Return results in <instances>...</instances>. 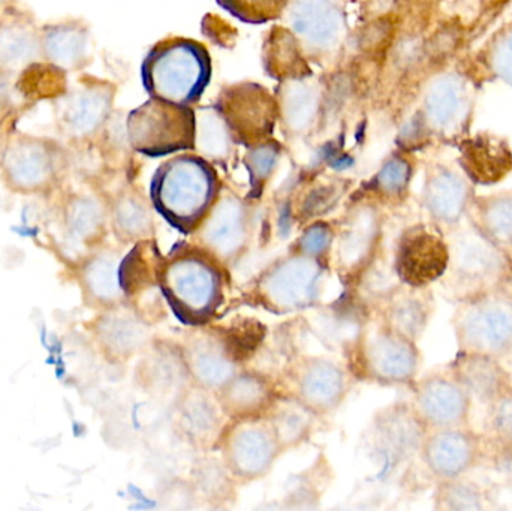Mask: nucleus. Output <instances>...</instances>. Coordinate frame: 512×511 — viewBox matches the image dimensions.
Instances as JSON below:
<instances>
[{
    "label": "nucleus",
    "instance_id": "nucleus-12",
    "mask_svg": "<svg viewBox=\"0 0 512 511\" xmlns=\"http://www.w3.org/2000/svg\"><path fill=\"white\" fill-rule=\"evenodd\" d=\"M216 450L240 486L267 477L283 453L264 417L228 422Z\"/></svg>",
    "mask_w": 512,
    "mask_h": 511
},
{
    "label": "nucleus",
    "instance_id": "nucleus-47",
    "mask_svg": "<svg viewBox=\"0 0 512 511\" xmlns=\"http://www.w3.org/2000/svg\"><path fill=\"white\" fill-rule=\"evenodd\" d=\"M12 86H14V78L0 71V110H5L6 105L11 104Z\"/></svg>",
    "mask_w": 512,
    "mask_h": 511
},
{
    "label": "nucleus",
    "instance_id": "nucleus-39",
    "mask_svg": "<svg viewBox=\"0 0 512 511\" xmlns=\"http://www.w3.org/2000/svg\"><path fill=\"white\" fill-rule=\"evenodd\" d=\"M414 177V164L402 155H394L382 164L373 179V189L382 200L397 203L408 195Z\"/></svg>",
    "mask_w": 512,
    "mask_h": 511
},
{
    "label": "nucleus",
    "instance_id": "nucleus-28",
    "mask_svg": "<svg viewBox=\"0 0 512 511\" xmlns=\"http://www.w3.org/2000/svg\"><path fill=\"white\" fill-rule=\"evenodd\" d=\"M445 368L469 393L474 404L478 402L484 407L512 386L510 368L490 354L457 351V356Z\"/></svg>",
    "mask_w": 512,
    "mask_h": 511
},
{
    "label": "nucleus",
    "instance_id": "nucleus-1",
    "mask_svg": "<svg viewBox=\"0 0 512 511\" xmlns=\"http://www.w3.org/2000/svg\"><path fill=\"white\" fill-rule=\"evenodd\" d=\"M450 263L441 287L457 303L496 288L512 287V260L471 222L448 234Z\"/></svg>",
    "mask_w": 512,
    "mask_h": 511
},
{
    "label": "nucleus",
    "instance_id": "nucleus-35",
    "mask_svg": "<svg viewBox=\"0 0 512 511\" xmlns=\"http://www.w3.org/2000/svg\"><path fill=\"white\" fill-rule=\"evenodd\" d=\"M192 486L197 492L200 503L212 507L227 506L236 500L239 483L228 470L221 456L203 455L192 465Z\"/></svg>",
    "mask_w": 512,
    "mask_h": 511
},
{
    "label": "nucleus",
    "instance_id": "nucleus-18",
    "mask_svg": "<svg viewBox=\"0 0 512 511\" xmlns=\"http://www.w3.org/2000/svg\"><path fill=\"white\" fill-rule=\"evenodd\" d=\"M475 195V185L462 168L445 162L426 168L421 203L430 224L445 236L466 222Z\"/></svg>",
    "mask_w": 512,
    "mask_h": 511
},
{
    "label": "nucleus",
    "instance_id": "nucleus-21",
    "mask_svg": "<svg viewBox=\"0 0 512 511\" xmlns=\"http://www.w3.org/2000/svg\"><path fill=\"white\" fill-rule=\"evenodd\" d=\"M285 14L292 35L309 53L322 56L342 45L346 20L340 0H292Z\"/></svg>",
    "mask_w": 512,
    "mask_h": 511
},
{
    "label": "nucleus",
    "instance_id": "nucleus-23",
    "mask_svg": "<svg viewBox=\"0 0 512 511\" xmlns=\"http://www.w3.org/2000/svg\"><path fill=\"white\" fill-rule=\"evenodd\" d=\"M174 426L192 449L209 453L218 447L227 416L213 390L191 383L174 401Z\"/></svg>",
    "mask_w": 512,
    "mask_h": 511
},
{
    "label": "nucleus",
    "instance_id": "nucleus-16",
    "mask_svg": "<svg viewBox=\"0 0 512 511\" xmlns=\"http://www.w3.org/2000/svg\"><path fill=\"white\" fill-rule=\"evenodd\" d=\"M418 456L435 482L468 476L489 459L483 434L471 425L430 429Z\"/></svg>",
    "mask_w": 512,
    "mask_h": 511
},
{
    "label": "nucleus",
    "instance_id": "nucleus-30",
    "mask_svg": "<svg viewBox=\"0 0 512 511\" xmlns=\"http://www.w3.org/2000/svg\"><path fill=\"white\" fill-rule=\"evenodd\" d=\"M276 386L267 375L251 369H239L216 392L228 422L261 419L277 395Z\"/></svg>",
    "mask_w": 512,
    "mask_h": 511
},
{
    "label": "nucleus",
    "instance_id": "nucleus-15",
    "mask_svg": "<svg viewBox=\"0 0 512 511\" xmlns=\"http://www.w3.org/2000/svg\"><path fill=\"white\" fill-rule=\"evenodd\" d=\"M68 158V147L60 138L12 132L3 147V174L14 186L39 188L60 173Z\"/></svg>",
    "mask_w": 512,
    "mask_h": 511
},
{
    "label": "nucleus",
    "instance_id": "nucleus-43",
    "mask_svg": "<svg viewBox=\"0 0 512 511\" xmlns=\"http://www.w3.org/2000/svg\"><path fill=\"white\" fill-rule=\"evenodd\" d=\"M219 5L248 23H264L282 15L288 0H219Z\"/></svg>",
    "mask_w": 512,
    "mask_h": 511
},
{
    "label": "nucleus",
    "instance_id": "nucleus-48",
    "mask_svg": "<svg viewBox=\"0 0 512 511\" xmlns=\"http://www.w3.org/2000/svg\"><path fill=\"white\" fill-rule=\"evenodd\" d=\"M502 362H504L508 368L512 369V341L510 347H508L507 353H505V356L502 357Z\"/></svg>",
    "mask_w": 512,
    "mask_h": 511
},
{
    "label": "nucleus",
    "instance_id": "nucleus-19",
    "mask_svg": "<svg viewBox=\"0 0 512 511\" xmlns=\"http://www.w3.org/2000/svg\"><path fill=\"white\" fill-rule=\"evenodd\" d=\"M409 389L411 405L429 431L471 425L474 401L447 368L429 372Z\"/></svg>",
    "mask_w": 512,
    "mask_h": 511
},
{
    "label": "nucleus",
    "instance_id": "nucleus-11",
    "mask_svg": "<svg viewBox=\"0 0 512 511\" xmlns=\"http://www.w3.org/2000/svg\"><path fill=\"white\" fill-rule=\"evenodd\" d=\"M255 215L252 207L233 192H219L197 227L198 248L222 266L237 263L254 239Z\"/></svg>",
    "mask_w": 512,
    "mask_h": 511
},
{
    "label": "nucleus",
    "instance_id": "nucleus-37",
    "mask_svg": "<svg viewBox=\"0 0 512 511\" xmlns=\"http://www.w3.org/2000/svg\"><path fill=\"white\" fill-rule=\"evenodd\" d=\"M483 434L487 455L496 461L512 462V386L486 405Z\"/></svg>",
    "mask_w": 512,
    "mask_h": 511
},
{
    "label": "nucleus",
    "instance_id": "nucleus-45",
    "mask_svg": "<svg viewBox=\"0 0 512 511\" xmlns=\"http://www.w3.org/2000/svg\"><path fill=\"white\" fill-rule=\"evenodd\" d=\"M339 186H321L316 188L315 191L306 195V200L298 207V218L301 221L309 222L313 219H318L319 216L325 215L336 206L342 192L339 191Z\"/></svg>",
    "mask_w": 512,
    "mask_h": 511
},
{
    "label": "nucleus",
    "instance_id": "nucleus-27",
    "mask_svg": "<svg viewBox=\"0 0 512 511\" xmlns=\"http://www.w3.org/2000/svg\"><path fill=\"white\" fill-rule=\"evenodd\" d=\"M373 431L376 444L384 455L403 462L420 455L429 429L421 422L411 402H397L376 416Z\"/></svg>",
    "mask_w": 512,
    "mask_h": 511
},
{
    "label": "nucleus",
    "instance_id": "nucleus-33",
    "mask_svg": "<svg viewBox=\"0 0 512 511\" xmlns=\"http://www.w3.org/2000/svg\"><path fill=\"white\" fill-rule=\"evenodd\" d=\"M466 221L512 260V189L475 195Z\"/></svg>",
    "mask_w": 512,
    "mask_h": 511
},
{
    "label": "nucleus",
    "instance_id": "nucleus-6",
    "mask_svg": "<svg viewBox=\"0 0 512 511\" xmlns=\"http://www.w3.org/2000/svg\"><path fill=\"white\" fill-rule=\"evenodd\" d=\"M457 351L502 357L512 341V287L496 288L456 303L451 317Z\"/></svg>",
    "mask_w": 512,
    "mask_h": 511
},
{
    "label": "nucleus",
    "instance_id": "nucleus-22",
    "mask_svg": "<svg viewBox=\"0 0 512 511\" xmlns=\"http://www.w3.org/2000/svg\"><path fill=\"white\" fill-rule=\"evenodd\" d=\"M180 345L192 383L218 392L240 369L239 351L225 333L197 330Z\"/></svg>",
    "mask_w": 512,
    "mask_h": 511
},
{
    "label": "nucleus",
    "instance_id": "nucleus-29",
    "mask_svg": "<svg viewBox=\"0 0 512 511\" xmlns=\"http://www.w3.org/2000/svg\"><path fill=\"white\" fill-rule=\"evenodd\" d=\"M140 381L155 399H165L174 404L180 393L192 383L180 345L152 342L144 350Z\"/></svg>",
    "mask_w": 512,
    "mask_h": 511
},
{
    "label": "nucleus",
    "instance_id": "nucleus-41",
    "mask_svg": "<svg viewBox=\"0 0 512 511\" xmlns=\"http://www.w3.org/2000/svg\"><path fill=\"white\" fill-rule=\"evenodd\" d=\"M481 60L490 77L512 87V24L490 39Z\"/></svg>",
    "mask_w": 512,
    "mask_h": 511
},
{
    "label": "nucleus",
    "instance_id": "nucleus-17",
    "mask_svg": "<svg viewBox=\"0 0 512 511\" xmlns=\"http://www.w3.org/2000/svg\"><path fill=\"white\" fill-rule=\"evenodd\" d=\"M450 263L447 236L435 225L414 224L405 228L397 240L394 272L399 282L427 288L439 282Z\"/></svg>",
    "mask_w": 512,
    "mask_h": 511
},
{
    "label": "nucleus",
    "instance_id": "nucleus-8",
    "mask_svg": "<svg viewBox=\"0 0 512 511\" xmlns=\"http://www.w3.org/2000/svg\"><path fill=\"white\" fill-rule=\"evenodd\" d=\"M354 354L355 374L385 387H411L423 363L418 342L388 329L381 321L361 332Z\"/></svg>",
    "mask_w": 512,
    "mask_h": 511
},
{
    "label": "nucleus",
    "instance_id": "nucleus-10",
    "mask_svg": "<svg viewBox=\"0 0 512 511\" xmlns=\"http://www.w3.org/2000/svg\"><path fill=\"white\" fill-rule=\"evenodd\" d=\"M116 86L83 74L56 99V126L60 140L83 144L102 134L113 114Z\"/></svg>",
    "mask_w": 512,
    "mask_h": 511
},
{
    "label": "nucleus",
    "instance_id": "nucleus-14",
    "mask_svg": "<svg viewBox=\"0 0 512 511\" xmlns=\"http://www.w3.org/2000/svg\"><path fill=\"white\" fill-rule=\"evenodd\" d=\"M351 386V372L330 357H300L286 372V393L318 417L330 416L339 410Z\"/></svg>",
    "mask_w": 512,
    "mask_h": 511
},
{
    "label": "nucleus",
    "instance_id": "nucleus-5",
    "mask_svg": "<svg viewBox=\"0 0 512 511\" xmlns=\"http://www.w3.org/2000/svg\"><path fill=\"white\" fill-rule=\"evenodd\" d=\"M327 263L289 251L268 264L252 285L258 305L274 314H294L321 299Z\"/></svg>",
    "mask_w": 512,
    "mask_h": 511
},
{
    "label": "nucleus",
    "instance_id": "nucleus-44",
    "mask_svg": "<svg viewBox=\"0 0 512 511\" xmlns=\"http://www.w3.org/2000/svg\"><path fill=\"white\" fill-rule=\"evenodd\" d=\"M279 161V147L277 144L262 141L249 149L245 158V165L251 174L252 185L255 189L264 188L267 180L273 176Z\"/></svg>",
    "mask_w": 512,
    "mask_h": 511
},
{
    "label": "nucleus",
    "instance_id": "nucleus-42",
    "mask_svg": "<svg viewBox=\"0 0 512 511\" xmlns=\"http://www.w3.org/2000/svg\"><path fill=\"white\" fill-rule=\"evenodd\" d=\"M334 236H336V231H334L333 225L327 224V222H312V224H307L303 233L295 239L289 251L298 252V254L327 263V260L330 261Z\"/></svg>",
    "mask_w": 512,
    "mask_h": 511
},
{
    "label": "nucleus",
    "instance_id": "nucleus-25",
    "mask_svg": "<svg viewBox=\"0 0 512 511\" xmlns=\"http://www.w3.org/2000/svg\"><path fill=\"white\" fill-rule=\"evenodd\" d=\"M42 60L65 74H77L92 60V32L80 17L41 24Z\"/></svg>",
    "mask_w": 512,
    "mask_h": 511
},
{
    "label": "nucleus",
    "instance_id": "nucleus-9",
    "mask_svg": "<svg viewBox=\"0 0 512 511\" xmlns=\"http://www.w3.org/2000/svg\"><path fill=\"white\" fill-rule=\"evenodd\" d=\"M126 137L135 152L150 158L194 149L195 110L149 98L128 114Z\"/></svg>",
    "mask_w": 512,
    "mask_h": 511
},
{
    "label": "nucleus",
    "instance_id": "nucleus-13",
    "mask_svg": "<svg viewBox=\"0 0 512 511\" xmlns=\"http://www.w3.org/2000/svg\"><path fill=\"white\" fill-rule=\"evenodd\" d=\"M334 231L330 261L343 281H357L369 272L381 251L384 237L381 212L375 204H358L346 213Z\"/></svg>",
    "mask_w": 512,
    "mask_h": 511
},
{
    "label": "nucleus",
    "instance_id": "nucleus-20",
    "mask_svg": "<svg viewBox=\"0 0 512 511\" xmlns=\"http://www.w3.org/2000/svg\"><path fill=\"white\" fill-rule=\"evenodd\" d=\"M219 110L234 140L251 147L267 141L273 132L277 102L259 84H237L219 96Z\"/></svg>",
    "mask_w": 512,
    "mask_h": 511
},
{
    "label": "nucleus",
    "instance_id": "nucleus-36",
    "mask_svg": "<svg viewBox=\"0 0 512 511\" xmlns=\"http://www.w3.org/2000/svg\"><path fill=\"white\" fill-rule=\"evenodd\" d=\"M234 135L218 107L195 111V144L201 158L225 162L233 153Z\"/></svg>",
    "mask_w": 512,
    "mask_h": 511
},
{
    "label": "nucleus",
    "instance_id": "nucleus-31",
    "mask_svg": "<svg viewBox=\"0 0 512 511\" xmlns=\"http://www.w3.org/2000/svg\"><path fill=\"white\" fill-rule=\"evenodd\" d=\"M460 144L459 167L475 186L502 182L512 173L510 144L493 134L465 137Z\"/></svg>",
    "mask_w": 512,
    "mask_h": 511
},
{
    "label": "nucleus",
    "instance_id": "nucleus-3",
    "mask_svg": "<svg viewBox=\"0 0 512 511\" xmlns=\"http://www.w3.org/2000/svg\"><path fill=\"white\" fill-rule=\"evenodd\" d=\"M218 195L216 171L201 156H174L153 177V204L179 227H197Z\"/></svg>",
    "mask_w": 512,
    "mask_h": 511
},
{
    "label": "nucleus",
    "instance_id": "nucleus-38",
    "mask_svg": "<svg viewBox=\"0 0 512 511\" xmlns=\"http://www.w3.org/2000/svg\"><path fill=\"white\" fill-rule=\"evenodd\" d=\"M489 492L468 476L436 482L433 503L438 511H480L489 507Z\"/></svg>",
    "mask_w": 512,
    "mask_h": 511
},
{
    "label": "nucleus",
    "instance_id": "nucleus-26",
    "mask_svg": "<svg viewBox=\"0 0 512 511\" xmlns=\"http://www.w3.org/2000/svg\"><path fill=\"white\" fill-rule=\"evenodd\" d=\"M435 297L430 287L399 284L385 293L381 305V323L388 329L418 342L435 314Z\"/></svg>",
    "mask_w": 512,
    "mask_h": 511
},
{
    "label": "nucleus",
    "instance_id": "nucleus-2",
    "mask_svg": "<svg viewBox=\"0 0 512 511\" xmlns=\"http://www.w3.org/2000/svg\"><path fill=\"white\" fill-rule=\"evenodd\" d=\"M141 75L150 98L192 107L210 83L212 65L203 45L174 38L152 48L144 59Z\"/></svg>",
    "mask_w": 512,
    "mask_h": 511
},
{
    "label": "nucleus",
    "instance_id": "nucleus-4",
    "mask_svg": "<svg viewBox=\"0 0 512 511\" xmlns=\"http://www.w3.org/2000/svg\"><path fill=\"white\" fill-rule=\"evenodd\" d=\"M222 264L203 249H183L162 261L159 285L174 311L189 323L215 315L224 294Z\"/></svg>",
    "mask_w": 512,
    "mask_h": 511
},
{
    "label": "nucleus",
    "instance_id": "nucleus-7",
    "mask_svg": "<svg viewBox=\"0 0 512 511\" xmlns=\"http://www.w3.org/2000/svg\"><path fill=\"white\" fill-rule=\"evenodd\" d=\"M475 86L459 69H445L433 75L421 95V126L430 137L445 143H459L468 135L475 110Z\"/></svg>",
    "mask_w": 512,
    "mask_h": 511
},
{
    "label": "nucleus",
    "instance_id": "nucleus-32",
    "mask_svg": "<svg viewBox=\"0 0 512 511\" xmlns=\"http://www.w3.org/2000/svg\"><path fill=\"white\" fill-rule=\"evenodd\" d=\"M264 419L270 425L282 452L298 449L312 438L318 420L312 410L288 393H277Z\"/></svg>",
    "mask_w": 512,
    "mask_h": 511
},
{
    "label": "nucleus",
    "instance_id": "nucleus-40",
    "mask_svg": "<svg viewBox=\"0 0 512 511\" xmlns=\"http://www.w3.org/2000/svg\"><path fill=\"white\" fill-rule=\"evenodd\" d=\"M117 222L128 239L143 242L153 234V216L146 198L131 192L117 204Z\"/></svg>",
    "mask_w": 512,
    "mask_h": 511
},
{
    "label": "nucleus",
    "instance_id": "nucleus-49",
    "mask_svg": "<svg viewBox=\"0 0 512 511\" xmlns=\"http://www.w3.org/2000/svg\"><path fill=\"white\" fill-rule=\"evenodd\" d=\"M18 0H0V12L3 11V9L11 8V6L17 5Z\"/></svg>",
    "mask_w": 512,
    "mask_h": 511
},
{
    "label": "nucleus",
    "instance_id": "nucleus-46",
    "mask_svg": "<svg viewBox=\"0 0 512 511\" xmlns=\"http://www.w3.org/2000/svg\"><path fill=\"white\" fill-rule=\"evenodd\" d=\"M159 503L165 509L186 510L194 509L200 503V500H198L197 492H195L191 480L176 479L171 480L168 485L161 489Z\"/></svg>",
    "mask_w": 512,
    "mask_h": 511
},
{
    "label": "nucleus",
    "instance_id": "nucleus-34",
    "mask_svg": "<svg viewBox=\"0 0 512 511\" xmlns=\"http://www.w3.org/2000/svg\"><path fill=\"white\" fill-rule=\"evenodd\" d=\"M277 114L286 126L294 132H306L312 128L318 116V84L304 77L286 78L277 95Z\"/></svg>",
    "mask_w": 512,
    "mask_h": 511
},
{
    "label": "nucleus",
    "instance_id": "nucleus-24",
    "mask_svg": "<svg viewBox=\"0 0 512 511\" xmlns=\"http://www.w3.org/2000/svg\"><path fill=\"white\" fill-rule=\"evenodd\" d=\"M44 62L41 50V24L35 14L14 5L0 12V71L17 78L27 68Z\"/></svg>",
    "mask_w": 512,
    "mask_h": 511
}]
</instances>
